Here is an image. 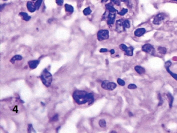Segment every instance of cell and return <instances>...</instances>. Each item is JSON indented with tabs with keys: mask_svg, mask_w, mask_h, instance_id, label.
<instances>
[{
	"mask_svg": "<svg viewBox=\"0 0 177 133\" xmlns=\"http://www.w3.org/2000/svg\"><path fill=\"white\" fill-rule=\"evenodd\" d=\"M127 12H128V10L127 9H123L121 11L118 12V14L121 16H124L127 13Z\"/></svg>",
	"mask_w": 177,
	"mask_h": 133,
	"instance_id": "obj_26",
	"label": "cell"
},
{
	"mask_svg": "<svg viewBox=\"0 0 177 133\" xmlns=\"http://www.w3.org/2000/svg\"><path fill=\"white\" fill-rule=\"evenodd\" d=\"M146 32V30L143 28H141L137 29L134 32V36L137 37H140L142 36L143 34Z\"/></svg>",
	"mask_w": 177,
	"mask_h": 133,
	"instance_id": "obj_10",
	"label": "cell"
},
{
	"mask_svg": "<svg viewBox=\"0 0 177 133\" xmlns=\"http://www.w3.org/2000/svg\"><path fill=\"white\" fill-rule=\"evenodd\" d=\"M105 8L109 12H118L117 11L113 6L112 3H109L106 4Z\"/></svg>",
	"mask_w": 177,
	"mask_h": 133,
	"instance_id": "obj_17",
	"label": "cell"
},
{
	"mask_svg": "<svg viewBox=\"0 0 177 133\" xmlns=\"http://www.w3.org/2000/svg\"><path fill=\"white\" fill-rule=\"evenodd\" d=\"M83 14H84V15L85 16H87L90 15L91 13V10L90 8V7H88V8H86V9H85L83 11Z\"/></svg>",
	"mask_w": 177,
	"mask_h": 133,
	"instance_id": "obj_21",
	"label": "cell"
},
{
	"mask_svg": "<svg viewBox=\"0 0 177 133\" xmlns=\"http://www.w3.org/2000/svg\"><path fill=\"white\" fill-rule=\"evenodd\" d=\"M56 2L58 5H62L63 3V0H56Z\"/></svg>",
	"mask_w": 177,
	"mask_h": 133,
	"instance_id": "obj_32",
	"label": "cell"
},
{
	"mask_svg": "<svg viewBox=\"0 0 177 133\" xmlns=\"http://www.w3.org/2000/svg\"><path fill=\"white\" fill-rule=\"evenodd\" d=\"M128 114H129V116L130 117H132L133 116V114H132V113L131 112H129Z\"/></svg>",
	"mask_w": 177,
	"mask_h": 133,
	"instance_id": "obj_36",
	"label": "cell"
},
{
	"mask_svg": "<svg viewBox=\"0 0 177 133\" xmlns=\"http://www.w3.org/2000/svg\"><path fill=\"white\" fill-rule=\"evenodd\" d=\"M119 48L122 51L125 52V50H126V48H127V46L124 44H122L119 45Z\"/></svg>",
	"mask_w": 177,
	"mask_h": 133,
	"instance_id": "obj_30",
	"label": "cell"
},
{
	"mask_svg": "<svg viewBox=\"0 0 177 133\" xmlns=\"http://www.w3.org/2000/svg\"><path fill=\"white\" fill-rule=\"evenodd\" d=\"M117 83L119 85H121V86H124L125 85V82L123 80L120 79V78L117 79Z\"/></svg>",
	"mask_w": 177,
	"mask_h": 133,
	"instance_id": "obj_27",
	"label": "cell"
},
{
	"mask_svg": "<svg viewBox=\"0 0 177 133\" xmlns=\"http://www.w3.org/2000/svg\"><path fill=\"white\" fill-rule=\"evenodd\" d=\"M40 78L42 83L46 87H48L51 85L53 80V77L52 74L48 72L47 69L44 70L40 76Z\"/></svg>",
	"mask_w": 177,
	"mask_h": 133,
	"instance_id": "obj_2",
	"label": "cell"
},
{
	"mask_svg": "<svg viewBox=\"0 0 177 133\" xmlns=\"http://www.w3.org/2000/svg\"><path fill=\"white\" fill-rule=\"evenodd\" d=\"M171 1H176V2H177V0H171Z\"/></svg>",
	"mask_w": 177,
	"mask_h": 133,
	"instance_id": "obj_38",
	"label": "cell"
},
{
	"mask_svg": "<svg viewBox=\"0 0 177 133\" xmlns=\"http://www.w3.org/2000/svg\"><path fill=\"white\" fill-rule=\"evenodd\" d=\"M124 26L125 27L126 29H129L130 27V24L129 20L128 19H125L124 20Z\"/></svg>",
	"mask_w": 177,
	"mask_h": 133,
	"instance_id": "obj_23",
	"label": "cell"
},
{
	"mask_svg": "<svg viewBox=\"0 0 177 133\" xmlns=\"http://www.w3.org/2000/svg\"><path fill=\"white\" fill-rule=\"evenodd\" d=\"M166 17V15L164 13H159L153 19V23L155 25H160Z\"/></svg>",
	"mask_w": 177,
	"mask_h": 133,
	"instance_id": "obj_6",
	"label": "cell"
},
{
	"mask_svg": "<svg viewBox=\"0 0 177 133\" xmlns=\"http://www.w3.org/2000/svg\"><path fill=\"white\" fill-rule=\"evenodd\" d=\"M22 59H23V57L22 56L19 55H16L15 56H14L13 57H12L10 61L12 64H14L16 60H22Z\"/></svg>",
	"mask_w": 177,
	"mask_h": 133,
	"instance_id": "obj_18",
	"label": "cell"
},
{
	"mask_svg": "<svg viewBox=\"0 0 177 133\" xmlns=\"http://www.w3.org/2000/svg\"><path fill=\"white\" fill-rule=\"evenodd\" d=\"M98 40L99 41L107 40L109 38V31L108 30H100L97 33Z\"/></svg>",
	"mask_w": 177,
	"mask_h": 133,
	"instance_id": "obj_4",
	"label": "cell"
},
{
	"mask_svg": "<svg viewBox=\"0 0 177 133\" xmlns=\"http://www.w3.org/2000/svg\"><path fill=\"white\" fill-rule=\"evenodd\" d=\"M107 0H102V2H107Z\"/></svg>",
	"mask_w": 177,
	"mask_h": 133,
	"instance_id": "obj_37",
	"label": "cell"
},
{
	"mask_svg": "<svg viewBox=\"0 0 177 133\" xmlns=\"http://www.w3.org/2000/svg\"><path fill=\"white\" fill-rule=\"evenodd\" d=\"M3 1H7V0H3Z\"/></svg>",
	"mask_w": 177,
	"mask_h": 133,
	"instance_id": "obj_39",
	"label": "cell"
},
{
	"mask_svg": "<svg viewBox=\"0 0 177 133\" xmlns=\"http://www.w3.org/2000/svg\"><path fill=\"white\" fill-rule=\"evenodd\" d=\"M133 50H134V48L132 46L127 47L126 50L124 52L125 54L127 56H133Z\"/></svg>",
	"mask_w": 177,
	"mask_h": 133,
	"instance_id": "obj_15",
	"label": "cell"
},
{
	"mask_svg": "<svg viewBox=\"0 0 177 133\" xmlns=\"http://www.w3.org/2000/svg\"><path fill=\"white\" fill-rule=\"evenodd\" d=\"M158 51L160 54H161L162 55H165L167 53V49L165 47H162V46H159L158 47Z\"/></svg>",
	"mask_w": 177,
	"mask_h": 133,
	"instance_id": "obj_20",
	"label": "cell"
},
{
	"mask_svg": "<svg viewBox=\"0 0 177 133\" xmlns=\"http://www.w3.org/2000/svg\"><path fill=\"white\" fill-rule=\"evenodd\" d=\"M137 88V86L134 84H130L128 86V88L129 89H134Z\"/></svg>",
	"mask_w": 177,
	"mask_h": 133,
	"instance_id": "obj_28",
	"label": "cell"
},
{
	"mask_svg": "<svg viewBox=\"0 0 177 133\" xmlns=\"http://www.w3.org/2000/svg\"><path fill=\"white\" fill-rule=\"evenodd\" d=\"M158 100H159L158 106H161V105L162 104V103H163L164 100H162V97H161V94H159V93L158 94Z\"/></svg>",
	"mask_w": 177,
	"mask_h": 133,
	"instance_id": "obj_25",
	"label": "cell"
},
{
	"mask_svg": "<svg viewBox=\"0 0 177 133\" xmlns=\"http://www.w3.org/2000/svg\"><path fill=\"white\" fill-rule=\"evenodd\" d=\"M58 115L57 114H56V115L54 116L52 118V121H57L58 120Z\"/></svg>",
	"mask_w": 177,
	"mask_h": 133,
	"instance_id": "obj_33",
	"label": "cell"
},
{
	"mask_svg": "<svg viewBox=\"0 0 177 133\" xmlns=\"http://www.w3.org/2000/svg\"><path fill=\"white\" fill-rule=\"evenodd\" d=\"M142 51L146 53L154 55L155 53V50L153 45L150 44H145L142 46Z\"/></svg>",
	"mask_w": 177,
	"mask_h": 133,
	"instance_id": "obj_5",
	"label": "cell"
},
{
	"mask_svg": "<svg viewBox=\"0 0 177 133\" xmlns=\"http://www.w3.org/2000/svg\"><path fill=\"white\" fill-rule=\"evenodd\" d=\"M171 65H172V62L170 60H168L165 63L164 66H165V68H166L167 72L168 73H169V74L170 75L173 79H174L176 81H177V74L172 72L169 69L170 67L171 66Z\"/></svg>",
	"mask_w": 177,
	"mask_h": 133,
	"instance_id": "obj_8",
	"label": "cell"
},
{
	"mask_svg": "<svg viewBox=\"0 0 177 133\" xmlns=\"http://www.w3.org/2000/svg\"><path fill=\"white\" fill-rule=\"evenodd\" d=\"M101 87L104 89L107 90H113L117 87L116 84L114 82H111L109 81L105 80L102 82L101 84Z\"/></svg>",
	"mask_w": 177,
	"mask_h": 133,
	"instance_id": "obj_3",
	"label": "cell"
},
{
	"mask_svg": "<svg viewBox=\"0 0 177 133\" xmlns=\"http://www.w3.org/2000/svg\"><path fill=\"white\" fill-rule=\"evenodd\" d=\"M111 1L112 3H114L117 6H119L120 4H121V3H120V1H118V0H111Z\"/></svg>",
	"mask_w": 177,
	"mask_h": 133,
	"instance_id": "obj_31",
	"label": "cell"
},
{
	"mask_svg": "<svg viewBox=\"0 0 177 133\" xmlns=\"http://www.w3.org/2000/svg\"><path fill=\"white\" fill-rule=\"evenodd\" d=\"M116 17L115 12H109V15L107 17V23L109 25H113L114 23V21Z\"/></svg>",
	"mask_w": 177,
	"mask_h": 133,
	"instance_id": "obj_9",
	"label": "cell"
},
{
	"mask_svg": "<svg viewBox=\"0 0 177 133\" xmlns=\"http://www.w3.org/2000/svg\"><path fill=\"white\" fill-rule=\"evenodd\" d=\"M134 70L136 71L137 73L140 75H142L145 73V69L140 66H136L134 67Z\"/></svg>",
	"mask_w": 177,
	"mask_h": 133,
	"instance_id": "obj_13",
	"label": "cell"
},
{
	"mask_svg": "<svg viewBox=\"0 0 177 133\" xmlns=\"http://www.w3.org/2000/svg\"><path fill=\"white\" fill-rule=\"evenodd\" d=\"M33 1H36V0H33Z\"/></svg>",
	"mask_w": 177,
	"mask_h": 133,
	"instance_id": "obj_40",
	"label": "cell"
},
{
	"mask_svg": "<svg viewBox=\"0 0 177 133\" xmlns=\"http://www.w3.org/2000/svg\"><path fill=\"white\" fill-rule=\"evenodd\" d=\"M27 7L28 10L31 13H33L37 10V8L35 7V4H33L31 1H28L27 3Z\"/></svg>",
	"mask_w": 177,
	"mask_h": 133,
	"instance_id": "obj_11",
	"label": "cell"
},
{
	"mask_svg": "<svg viewBox=\"0 0 177 133\" xmlns=\"http://www.w3.org/2000/svg\"><path fill=\"white\" fill-rule=\"evenodd\" d=\"M110 53H111V54H114L115 53L114 50H113V49H112V50H110Z\"/></svg>",
	"mask_w": 177,
	"mask_h": 133,
	"instance_id": "obj_35",
	"label": "cell"
},
{
	"mask_svg": "<svg viewBox=\"0 0 177 133\" xmlns=\"http://www.w3.org/2000/svg\"><path fill=\"white\" fill-rule=\"evenodd\" d=\"M108 51V50H107V48H101V49H100V53H104V52H107Z\"/></svg>",
	"mask_w": 177,
	"mask_h": 133,
	"instance_id": "obj_34",
	"label": "cell"
},
{
	"mask_svg": "<svg viewBox=\"0 0 177 133\" xmlns=\"http://www.w3.org/2000/svg\"><path fill=\"white\" fill-rule=\"evenodd\" d=\"M19 15V16H20L21 17H22L23 20L26 21V22H28V21H29L31 19V17L28 15V14L27 13L20 12Z\"/></svg>",
	"mask_w": 177,
	"mask_h": 133,
	"instance_id": "obj_16",
	"label": "cell"
},
{
	"mask_svg": "<svg viewBox=\"0 0 177 133\" xmlns=\"http://www.w3.org/2000/svg\"><path fill=\"white\" fill-rule=\"evenodd\" d=\"M73 97L75 101L79 104H83L86 103L90 104L94 101L93 94L87 93L84 90L75 91L73 94Z\"/></svg>",
	"mask_w": 177,
	"mask_h": 133,
	"instance_id": "obj_1",
	"label": "cell"
},
{
	"mask_svg": "<svg viewBox=\"0 0 177 133\" xmlns=\"http://www.w3.org/2000/svg\"><path fill=\"white\" fill-rule=\"evenodd\" d=\"M121 1L126 3L127 4V5H128L129 8H131L132 5H131V3L130 1V0H121Z\"/></svg>",
	"mask_w": 177,
	"mask_h": 133,
	"instance_id": "obj_29",
	"label": "cell"
},
{
	"mask_svg": "<svg viewBox=\"0 0 177 133\" xmlns=\"http://www.w3.org/2000/svg\"><path fill=\"white\" fill-rule=\"evenodd\" d=\"M99 125L101 127L104 128L107 126V123H106L105 120H104V119H101V120H100L99 122Z\"/></svg>",
	"mask_w": 177,
	"mask_h": 133,
	"instance_id": "obj_22",
	"label": "cell"
},
{
	"mask_svg": "<svg viewBox=\"0 0 177 133\" xmlns=\"http://www.w3.org/2000/svg\"><path fill=\"white\" fill-rule=\"evenodd\" d=\"M124 19L117 20L116 22V30L117 32L121 33L125 31L126 28L124 26Z\"/></svg>",
	"mask_w": 177,
	"mask_h": 133,
	"instance_id": "obj_7",
	"label": "cell"
},
{
	"mask_svg": "<svg viewBox=\"0 0 177 133\" xmlns=\"http://www.w3.org/2000/svg\"><path fill=\"white\" fill-rule=\"evenodd\" d=\"M39 64H40V61L38 60H31L28 62V64H29V67L32 69H34L36 68Z\"/></svg>",
	"mask_w": 177,
	"mask_h": 133,
	"instance_id": "obj_12",
	"label": "cell"
},
{
	"mask_svg": "<svg viewBox=\"0 0 177 133\" xmlns=\"http://www.w3.org/2000/svg\"><path fill=\"white\" fill-rule=\"evenodd\" d=\"M65 9L66 12L70 13H72L74 12V8L72 5H69L68 4H65Z\"/></svg>",
	"mask_w": 177,
	"mask_h": 133,
	"instance_id": "obj_19",
	"label": "cell"
},
{
	"mask_svg": "<svg viewBox=\"0 0 177 133\" xmlns=\"http://www.w3.org/2000/svg\"><path fill=\"white\" fill-rule=\"evenodd\" d=\"M167 96L168 99V102H169V108H171L172 107L173 99H174L173 96L172 95V94L170 93H169V92L167 93Z\"/></svg>",
	"mask_w": 177,
	"mask_h": 133,
	"instance_id": "obj_14",
	"label": "cell"
},
{
	"mask_svg": "<svg viewBox=\"0 0 177 133\" xmlns=\"http://www.w3.org/2000/svg\"><path fill=\"white\" fill-rule=\"evenodd\" d=\"M42 2H43V0H38L36 2L34 3L35 7H36V8H37V10L39 9V8H40V6L42 4Z\"/></svg>",
	"mask_w": 177,
	"mask_h": 133,
	"instance_id": "obj_24",
	"label": "cell"
}]
</instances>
